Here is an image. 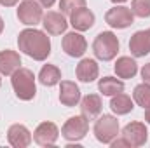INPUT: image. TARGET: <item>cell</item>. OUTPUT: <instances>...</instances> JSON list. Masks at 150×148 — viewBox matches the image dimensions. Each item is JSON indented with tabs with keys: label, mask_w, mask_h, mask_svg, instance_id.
Listing matches in <instances>:
<instances>
[{
	"label": "cell",
	"mask_w": 150,
	"mask_h": 148,
	"mask_svg": "<svg viewBox=\"0 0 150 148\" xmlns=\"http://www.w3.org/2000/svg\"><path fill=\"white\" fill-rule=\"evenodd\" d=\"M18 47L23 54L30 56L35 61H45L51 54V40L47 37V33L35 28H26L19 32Z\"/></svg>",
	"instance_id": "cell-1"
},
{
	"label": "cell",
	"mask_w": 150,
	"mask_h": 148,
	"mask_svg": "<svg viewBox=\"0 0 150 148\" xmlns=\"http://www.w3.org/2000/svg\"><path fill=\"white\" fill-rule=\"evenodd\" d=\"M11 84L16 92V96L23 101H30L37 94V85H35V75L28 68H18L11 75Z\"/></svg>",
	"instance_id": "cell-2"
},
{
	"label": "cell",
	"mask_w": 150,
	"mask_h": 148,
	"mask_svg": "<svg viewBox=\"0 0 150 148\" xmlns=\"http://www.w3.org/2000/svg\"><path fill=\"white\" fill-rule=\"evenodd\" d=\"M93 52L101 61H112L119 52V38L113 32H101L93 42Z\"/></svg>",
	"instance_id": "cell-3"
},
{
	"label": "cell",
	"mask_w": 150,
	"mask_h": 148,
	"mask_svg": "<svg viewBox=\"0 0 150 148\" xmlns=\"http://www.w3.org/2000/svg\"><path fill=\"white\" fill-rule=\"evenodd\" d=\"M119 120L113 115H101L96 124H94V138L103 143V145H110L113 140L119 136Z\"/></svg>",
	"instance_id": "cell-4"
},
{
	"label": "cell",
	"mask_w": 150,
	"mask_h": 148,
	"mask_svg": "<svg viewBox=\"0 0 150 148\" xmlns=\"http://www.w3.org/2000/svg\"><path fill=\"white\" fill-rule=\"evenodd\" d=\"M87 131H89V118L84 115H75L70 117L61 127V136L67 141H80L86 138Z\"/></svg>",
	"instance_id": "cell-5"
},
{
	"label": "cell",
	"mask_w": 150,
	"mask_h": 148,
	"mask_svg": "<svg viewBox=\"0 0 150 148\" xmlns=\"http://www.w3.org/2000/svg\"><path fill=\"white\" fill-rule=\"evenodd\" d=\"M44 11L37 0H23L18 7V19L26 26H35L42 21Z\"/></svg>",
	"instance_id": "cell-6"
},
{
	"label": "cell",
	"mask_w": 150,
	"mask_h": 148,
	"mask_svg": "<svg viewBox=\"0 0 150 148\" xmlns=\"http://www.w3.org/2000/svg\"><path fill=\"white\" fill-rule=\"evenodd\" d=\"M105 21L107 25H110L112 28H117V30H124L127 26H131L134 23V14L131 12L129 7H124V5H115L110 11H107L105 14Z\"/></svg>",
	"instance_id": "cell-7"
},
{
	"label": "cell",
	"mask_w": 150,
	"mask_h": 148,
	"mask_svg": "<svg viewBox=\"0 0 150 148\" xmlns=\"http://www.w3.org/2000/svg\"><path fill=\"white\" fill-rule=\"evenodd\" d=\"M122 138L127 141V145L131 148H138L147 143L149 131H147L145 124H142V122H129L122 129Z\"/></svg>",
	"instance_id": "cell-8"
},
{
	"label": "cell",
	"mask_w": 150,
	"mask_h": 148,
	"mask_svg": "<svg viewBox=\"0 0 150 148\" xmlns=\"http://www.w3.org/2000/svg\"><path fill=\"white\" fill-rule=\"evenodd\" d=\"M59 138V129L52 122H42L33 132V141L40 147H52Z\"/></svg>",
	"instance_id": "cell-9"
},
{
	"label": "cell",
	"mask_w": 150,
	"mask_h": 148,
	"mask_svg": "<svg viewBox=\"0 0 150 148\" xmlns=\"http://www.w3.org/2000/svg\"><path fill=\"white\" fill-rule=\"evenodd\" d=\"M61 47L70 58H80V56H84V52L87 49V42L79 32H70L63 37Z\"/></svg>",
	"instance_id": "cell-10"
},
{
	"label": "cell",
	"mask_w": 150,
	"mask_h": 148,
	"mask_svg": "<svg viewBox=\"0 0 150 148\" xmlns=\"http://www.w3.org/2000/svg\"><path fill=\"white\" fill-rule=\"evenodd\" d=\"M42 25H44V28H45V32L49 35H61L68 28V21H67L65 14L56 12V11L45 12L44 18H42Z\"/></svg>",
	"instance_id": "cell-11"
},
{
	"label": "cell",
	"mask_w": 150,
	"mask_h": 148,
	"mask_svg": "<svg viewBox=\"0 0 150 148\" xmlns=\"http://www.w3.org/2000/svg\"><path fill=\"white\" fill-rule=\"evenodd\" d=\"M7 141L14 148H26L32 143V132L23 124H12L7 131Z\"/></svg>",
	"instance_id": "cell-12"
},
{
	"label": "cell",
	"mask_w": 150,
	"mask_h": 148,
	"mask_svg": "<svg viewBox=\"0 0 150 148\" xmlns=\"http://www.w3.org/2000/svg\"><path fill=\"white\" fill-rule=\"evenodd\" d=\"M59 101H61V105H65L68 108L79 105L80 89L75 82H72V80H61L59 82Z\"/></svg>",
	"instance_id": "cell-13"
},
{
	"label": "cell",
	"mask_w": 150,
	"mask_h": 148,
	"mask_svg": "<svg viewBox=\"0 0 150 148\" xmlns=\"http://www.w3.org/2000/svg\"><path fill=\"white\" fill-rule=\"evenodd\" d=\"M129 51L134 58H145L150 52V33L149 30L136 32L129 40Z\"/></svg>",
	"instance_id": "cell-14"
},
{
	"label": "cell",
	"mask_w": 150,
	"mask_h": 148,
	"mask_svg": "<svg viewBox=\"0 0 150 148\" xmlns=\"http://www.w3.org/2000/svg\"><path fill=\"white\" fill-rule=\"evenodd\" d=\"M94 19H96V18H94L93 11H89V9H86V7L77 9L75 12L70 14V25L74 26V30H77V32H86V30L93 28Z\"/></svg>",
	"instance_id": "cell-15"
},
{
	"label": "cell",
	"mask_w": 150,
	"mask_h": 148,
	"mask_svg": "<svg viewBox=\"0 0 150 148\" xmlns=\"http://www.w3.org/2000/svg\"><path fill=\"white\" fill-rule=\"evenodd\" d=\"M18 68H21V58L16 51L5 49L0 51V75H11L14 73Z\"/></svg>",
	"instance_id": "cell-16"
},
{
	"label": "cell",
	"mask_w": 150,
	"mask_h": 148,
	"mask_svg": "<svg viewBox=\"0 0 150 148\" xmlns=\"http://www.w3.org/2000/svg\"><path fill=\"white\" fill-rule=\"evenodd\" d=\"M75 73H77V78H79L80 82L89 84V82H94V80L98 78V75H100V68H98V63H96L94 59L86 58V59H82V61L77 65Z\"/></svg>",
	"instance_id": "cell-17"
},
{
	"label": "cell",
	"mask_w": 150,
	"mask_h": 148,
	"mask_svg": "<svg viewBox=\"0 0 150 148\" xmlns=\"http://www.w3.org/2000/svg\"><path fill=\"white\" fill-rule=\"evenodd\" d=\"M101 108H103V103H101V98L98 94H87L80 99V111L87 118L98 117L101 113Z\"/></svg>",
	"instance_id": "cell-18"
},
{
	"label": "cell",
	"mask_w": 150,
	"mask_h": 148,
	"mask_svg": "<svg viewBox=\"0 0 150 148\" xmlns=\"http://www.w3.org/2000/svg\"><path fill=\"white\" fill-rule=\"evenodd\" d=\"M115 73L119 78H133L134 75L138 73V65L133 58L129 56H120L117 61H115V66H113Z\"/></svg>",
	"instance_id": "cell-19"
},
{
	"label": "cell",
	"mask_w": 150,
	"mask_h": 148,
	"mask_svg": "<svg viewBox=\"0 0 150 148\" xmlns=\"http://www.w3.org/2000/svg\"><path fill=\"white\" fill-rule=\"evenodd\" d=\"M98 89L103 96H115L119 92H124V82L115 77H103L98 82Z\"/></svg>",
	"instance_id": "cell-20"
},
{
	"label": "cell",
	"mask_w": 150,
	"mask_h": 148,
	"mask_svg": "<svg viewBox=\"0 0 150 148\" xmlns=\"http://www.w3.org/2000/svg\"><path fill=\"white\" fill-rule=\"evenodd\" d=\"M110 108H112V111L115 115H127L134 106H133V99H131L127 94L119 92V94L112 96V99H110Z\"/></svg>",
	"instance_id": "cell-21"
},
{
	"label": "cell",
	"mask_w": 150,
	"mask_h": 148,
	"mask_svg": "<svg viewBox=\"0 0 150 148\" xmlns=\"http://www.w3.org/2000/svg\"><path fill=\"white\" fill-rule=\"evenodd\" d=\"M38 80L42 85H47V87H52L56 84L61 82V72L58 66L54 65H44L40 73H38Z\"/></svg>",
	"instance_id": "cell-22"
},
{
	"label": "cell",
	"mask_w": 150,
	"mask_h": 148,
	"mask_svg": "<svg viewBox=\"0 0 150 148\" xmlns=\"http://www.w3.org/2000/svg\"><path fill=\"white\" fill-rule=\"evenodd\" d=\"M133 99L136 101L138 106H142L143 110L150 106V84L143 82V84H138L133 91Z\"/></svg>",
	"instance_id": "cell-23"
},
{
	"label": "cell",
	"mask_w": 150,
	"mask_h": 148,
	"mask_svg": "<svg viewBox=\"0 0 150 148\" xmlns=\"http://www.w3.org/2000/svg\"><path fill=\"white\" fill-rule=\"evenodd\" d=\"M131 12L138 18H150V0H133Z\"/></svg>",
	"instance_id": "cell-24"
},
{
	"label": "cell",
	"mask_w": 150,
	"mask_h": 148,
	"mask_svg": "<svg viewBox=\"0 0 150 148\" xmlns=\"http://www.w3.org/2000/svg\"><path fill=\"white\" fill-rule=\"evenodd\" d=\"M86 7V0H59V9L63 14H72L77 9Z\"/></svg>",
	"instance_id": "cell-25"
},
{
	"label": "cell",
	"mask_w": 150,
	"mask_h": 148,
	"mask_svg": "<svg viewBox=\"0 0 150 148\" xmlns=\"http://www.w3.org/2000/svg\"><path fill=\"white\" fill-rule=\"evenodd\" d=\"M110 147L112 148H120V147H126V148H131L129 145H127V141L124 140V138H115L112 143H110Z\"/></svg>",
	"instance_id": "cell-26"
},
{
	"label": "cell",
	"mask_w": 150,
	"mask_h": 148,
	"mask_svg": "<svg viewBox=\"0 0 150 148\" xmlns=\"http://www.w3.org/2000/svg\"><path fill=\"white\" fill-rule=\"evenodd\" d=\"M142 78H143V82L150 84V63L143 65V68H142Z\"/></svg>",
	"instance_id": "cell-27"
},
{
	"label": "cell",
	"mask_w": 150,
	"mask_h": 148,
	"mask_svg": "<svg viewBox=\"0 0 150 148\" xmlns=\"http://www.w3.org/2000/svg\"><path fill=\"white\" fill-rule=\"evenodd\" d=\"M18 2H19V0H0V4H2L4 7H14Z\"/></svg>",
	"instance_id": "cell-28"
},
{
	"label": "cell",
	"mask_w": 150,
	"mask_h": 148,
	"mask_svg": "<svg viewBox=\"0 0 150 148\" xmlns=\"http://www.w3.org/2000/svg\"><path fill=\"white\" fill-rule=\"evenodd\" d=\"M37 2L42 5V7H47V9H49V7H52V5H54V2H56V0H37Z\"/></svg>",
	"instance_id": "cell-29"
},
{
	"label": "cell",
	"mask_w": 150,
	"mask_h": 148,
	"mask_svg": "<svg viewBox=\"0 0 150 148\" xmlns=\"http://www.w3.org/2000/svg\"><path fill=\"white\" fill-rule=\"evenodd\" d=\"M145 122H149L150 124V106L145 108Z\"/></svg>",
	"instance_id": "cell-30"
},
{
	"label": "cell",
	"mask_w": 150,
	"mask_h": 148,
	"mask_svg": "<svg viewBox=\"0 0 150 148\" xmlns=\"http://www.w3.org/2000/svg\"><path fill=\"white\" fill-rule=\"evenodd\" d=\"M2 32H4V19L0 18V33H2Z\"/></svg>",
	"instance_id": "cell-31"
},
{
	"label": "cell",
	"mask_w": 150,
	"mask_h": 148,
	"mask_svg": "<svg viewBox=\"0 0 150 148\" xmlns=\"http://www.w3.org/2000/svg\"><path fill=\"white\" fill-rule=\"evenodd\" d=\"M110 2H113V4H124L126 0H110Z\"/></svg>",
	"instance_id": "cell-32"
},
{
	"label": "cell",
	"mask_w": 150,
	"mask_h": 148,
	"mask_svg": "<svg viewBox=\"0 0 150 148\" xmlns=\"http://www.w3.org/2000/svg\"><path fill=\"white\" fill-rule=\"evenodd\" d=\"M0 85H2V78H0Z\"/></svg>",
	"instance_id": "cell-33"
},
{
	"label": "cell",
	"mask_w": 150,
	"mask_h": 148,
	"mask_svg": "<svg viewBox=\"0 0 150 148\" xmlns=\"http://www.w3.org/2000/svg\"><path fill=\"white\" fill-rule=\"evenodd\" d=\"M149 33H150V30H149Z\"/></svg>",
	"instance_id": "cell-34"
}]
</instances>
